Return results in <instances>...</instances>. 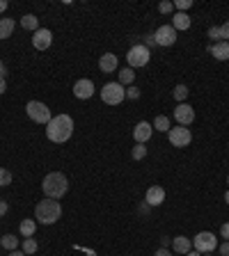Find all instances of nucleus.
Instances as JSON below:
<instances>
[{
	"instance_id": "9d476101",
	"label": "nucleus",
	"mask_w": 229,
	"mask_h": 256,
	"mask_svg": "<svg viewBox=\"0 0 229 256\" xmlns=\"http://www.w3.org/2000/svg\"><path fill=\"white\" fill-rule=\"evenodd\" d=\"M174 119H177L179 126H190L195 121V110H193V105L179 103L177 108H174Z\"/></svg>"
},
{
	"instance_id": "f03ea898",
	"label": "nucleus",
	"mask_w": 229,
	"mask_h": 256,
	"mask_svg": "<svg viewBox=\"0 0 229 256\" xmlns=\"http://www.w3.org/2000/svg\"><path fill=\"white\" fill-rule=\"evenodd\" d=\"M41 190H44L46 199H62L69 190V181L62 171H51L41 181Z\"/></svg>"
},
{
	"instance_id": "7ed1b4c3",
	"label": "nucleus",
	"mask_w": 229,
	"mask_h": 256,
	"mask_svg": "<svg viewBox=\"0 0 229 256\" xmlns=\"http://www.w3.org/2000/svg\"><path fill=\"white\" fill-rule=\"evenodd\" d=\"M62 217V206L58 199H41L39 204L34 206V220L41 224H55Z\"/></svg>"
},
{
	"instance_id": "e433bc0d",
	"label": "nucleus",
	"mask_w": 229,
	"mask_h": 256,
	"mask_svg": "<svg viewBox=\"0 0 229 256\" xmlns=\"http://www.w3.org/2000/svg\"><path fill=\"white\" fill-rule=\"evenodd\" d=\"M7 210H9L7 201H0V217H5V215H7Z\"/></svg>"
},
{
	"instance_id": "f3484780",
	"label": "nucleus",
	"mask_w": 229,
	"mask_h": 256,
	"mask_svg": "<svg viewBox=\"0 0 229 256\" xmlns=\"http://www.w3.org/2000/svg\"><path fill=\"white\" fill-rule=\"evenodd\" d=\"M172 250L177 252V254H188L190 250H193V240L186 236H177V238H172Z\"/></svg>"
},
{
	"instance_id": "393cba45",
	"label": "nucleus",
	"mask_w": 229,
	"mask_h": 256,
	"mask_svg": "<svg viewBox=\"0 0 229 256\" xmlns=\"http://www.w3.org/2000/svg\"><path fill=\"white\" fill-rule=\"evenodd\" d=\"M37 247H39V245H37V240H34V238H23V254H34V252H37Z\"/></svg>"
},
{
	"instance_id": "72a5a7b5",
	"label": "nucleus",
	"mask_w": 229,
	"mask_h": 256,
	"mask_svg": "<svg viewBox=\"0 0 229 256\" xmlns=\"http://www.w3.org/2000/svg\"><path fill=\"white\" fill-rule=\"evenodd\" d=\"M220 34H223V41H229V21H225L220 26Z\"/></svg>"
},
{
	"instance_id": "473e14b6",
	"label": "nucleus",
	"mask_w": 229,
	"mask_h": 256,
	"mask_svg": "<svg viewBox=\"0 0 229 256\" xmlns=\"http://www.w3.org/2000/svg\"><path fill=\"white\" fill-rule=\"evenodd\" d=\"M142 46L151 51V48L156 46V37H154V34H144V37H142Z\"/></svg>"
},
{
	"instance_id": "2eb2a0df",
	"label": "nucleus",
	"mask_w": 229,
	"mask_h": 256,
	"mask_svg": "<svg viewBox=\"0 0 229 256\" xmlns=\"http://www.w3.org/2000/svg\"><path fill=\"white\" fill-rule=\"evenodd\" d=\"M119 59L115 53H103L101 57H98V69L103 73H115V69H117Z\"/></svg>"
},
{
	"instance_id": "c756f323",
	"label": "nucleus",
	"mask_w": 229,
	"mask_h": 256,
	"mask_svg": "<svg viewBox=\"0 0 229 256\" xmlns=\"http://www.w3.org/2000/svg\"><path fill=\"white\" fill-rule=\"evenodd\" d=\"M158 12H161V14H174V2H170V0H163V2L158 5Z\"/></svg>"
},
{
	"instance_id": "20e7f679",
	"label": "nucleus",
	"mask_w": 229,
	"mask_h": 256,
	"mask_svg": "<svg viewBox=\"0 0 229 256\" xmlns=\"http://www.w3.org/2000/svg\"><path fill=\"white\" fill-rule=\"evenodd\" d=\"M126 99V87L119 85V83H108L101 89V101L108 105H119Z\"/></svg>"
},
{
	"instance_id": "dca6fc26",
	"label": "nucleus",
	"mask_w": 229,
	"mask_h": 256,
	"mask_svg": "<svg viewBox=\"0 0 229 256\" xmlns=\"http://www.w3.org/2000/svg\"><path fill=\"white\" fill-rule=\"evenodd\" d=\"M209 53L220 62H227L229 59V41H218V44H211Z\"/></svg>"
},
{
	"instance_id": "9b49d317",
	"label": "nucleus",
	"mask_w": 229,
	"mask_h": 256,
	"mask_svg": "<svg viewBox=\"0 0 229 256\" xmlns=\"http://www.w3.org/2000/svg\"><path fill=\"white\" fill-rule=\"evenodd\" d=\"M73 96H76V99H80V101L92 99V96H94V83H92V80H87V78L76 80V85H73Z\"/></svg>"
},
{
	"instance_id": "ea45409f",
	"label": "nucleus",
	"mask_w": 229,
	"mask_h": 256,
	"mask_svg": "<svg viewBox=\"0 0 229 256\" xmlns=\"http://www.w3.org/2000/svg\"><path fill=\"white\" fill-rule=\"evenodd\" d=\"M5 92H7V80L0 78V94H5Z\"/></svg>"
},
{
	"instance_id": "ddd939ff",
	"label": "nucleus",
	"mask_w": 229,
	"mask_h": 256,
	"mask_svg": "<svg viewBox=\"0 0 229 256\" xmlns=\"http://www.w3.org/2000/svg\"><path fill=\"white\" fill-rule=\"evenodd\" d=\"M165 201V188L161 185H151L147 195H144V204L147 206H161Z\"/></svg>"
},
{
	"instance_id": "f704fd0d",
	"label": "nucleus",
	"mask_w": 229,
	"mask_h": 256,
	"mask_svg": "<svg viewBox=\"0 0 229 256\" xmlns=\"http://www.w3.org/2000/svg\"><path fill=\"white\" fill-rule=\"evenodd\" d=\"M218 252H220V256H229V240H225L223 245H218Z\"/></svg>"
},
{
	"instance_id": "f257e3e1",
	"label": "nucleus",
	"mask_w": 229,
	"mask_h": 256,
	"mask_svg": "<svg viewBox=\"0 0 229 256\" xmlns=\"http://www.w3.org/2000/svg\"><path fill=\"white\" fill-rule=\"evenodd\" d=\"M73 135V119L69 114H58L46 124V138L55 144H65Z\"/></svg>"
},
{
	"instance_id": "1a4fd4ad",
	"label": "nucleus",
	"mask_w": 229,
	"mask_h": 256,
	"mask_svg": "<svg viewBox=\"0 0 229 256\" xmlns=\"http://www.w3.org/2000/svg\"><path fill=\"white\" fill-rule=\"evenodd\" d=\"M154 37H156V46L170 48L177 44V30L172 26H161L156 32H154Z\"/></svg>"
},
{
	"instance_id": "f8f14e48",
	"label": "nucleus",
	"mask_w": 229,
	"mask_h": 256,
	"mask_svg": "<svg viewBox=\"0 0 229 256\" xmlns=\"http://www.w3.org/2000/svg\"><path fill=\"white\" fill-rule=\"evenodd\" d=\"M51 41H53V32L46 30V28H39L37 32H33V46L37 51H46V48L51 46Z\"/></svg>"
},
{
	"instance_id": "6e6552de",
	"label": "nucleus",
	"mask_w": 229,
	"mask_h": 256,
	"mask_svg": "<svg viewBox=\"0 0 229 256\" xmlns=\"http://www.w3.org/2000/svg\"><path fill=\"white\" fill-rule=\"evenodd\" d=\"M167 138H170L172 146L183 149V146H188L190 142H193V133H190V128H186V126H174V128L167 131Z\"/></svg>"
},
{
	"instance_id": "37998d69",
	"label": "nucleus",
	"mask_w": 229,
	"mask_h": 256,
	"mask_svg": "<svg viewBox=\"0 0 229 256\" xmlns=\"http://www.w3.org/2000/svg\"><path fill=\"white\" fill-rule=\"evenodd\" d=\"M9 256H26L23 252H19V250H14V252H9Z\"/></svg>"
},
{
	"instance_id": "bb28decb",
	"label": "nucleus",
	"mask_w": 229,
	"mask_h": 256,
	"mask_svg": "<svg viewBox=\"0 0 229 256\" xmlns=\"http://www.w3.org/2000/svg\"><path fill=\"white\" fill-rule=\"evenodd\" d=\"M206 37H209L213 44H218V41H223V34H220V26H213L209 28V32H206Z\"/></svg>"
},
{
	"instance_id": "2f4dec72",
	"label": "nucleus",
	"mask_w": 229,
	"mask_h": 256,
	"mask_svg": "<svg viewBox=\"0 0 229 256\" xmlns=\"http://www.w3.org/2000/svg\"><path fill=\"white\" fill-rule=\"evenodd\" d=\"M126 99H131V101H137V99H140V89H137L135 85L126 87Z\"/></svg>"
},
{
	"instance_id": "79ce46f5",
	"label": "nucleus",
	"mask_w": 229,
	"mask_h": 256,
	"mask_svg": "<svg viewBox=\"0 0 229 256\" xmlns=\"http://www.w3.org/2000/svg\"><path fill=\"white\" fill-rule=\"evenodd\" d=\"M7 9V0H0V14Z\"/></svg>"
},
{
	"instance_id": "b1692460",
	"label": "nucleus",
	"mask_w": 229,
	"mask_h": 256,
	"mask_svg": "<svg viewBox=\"0 0 229 256\" xmlns=\"http://www.w3.org/2000/svg\"><path fill=\"white\" fill-rule=\"evenodd\" d=\"M0 245H2L7 252H14V250H19V238L12 236V233H7L5 238H0Z\"/></svg>"
},
{
	"instance_id": "423d86ee",
	"label": "nucleus",
	"mask_w": 229,
	"mask_h": 256,
	"mask_svg": "<svg viewBox=\"0 0 229 256\" xmlns=\"http://www.w3.org/2000/svg\"><path fill=\"white\" fill-rule=\"evenodd\" d=\"M126 59H129V66H131V69H140V66L149 64L151 51L149 48H144L142 44H133L131 51H129V55H126Z\"/></svg>"
},
{
	"instance_id": "58836bf2",
	"label": "nucleus",
	"mask_w": 229,
	"mask_h": 256,
	"mask_svg": "<svg viewBox=\"0 0 229 256\" xmlns=\"http://www.w3.org/2000/svg\"><path fill=\"white\" fill-rule=\"evenodd\" d=\"M170 243H172V240H170V238H167V236H165V238H161V245H163V250H167V247H170Z\"/></svg>"
},
{
	"instance_id": "cd10ccee",
	"label": "nucleus",
	"mask_w": 229,
	"mask_h": 256,
	"mask_svg": "<svg viewBox=\"0 0 229 256\" xmlns=\"http://www.w3.org/2000/svg\"><path fill=\"white\" fill-rule=\"evenodd\" d=\"M12 183V171L5 170V167H0V188H5V185Z\"/></svg>"
},
{
	"instance_id": "4be33fe9",
	"label": "nucleus",
	"mask_w": 229,
	"mask_h": 256,
	"mask_svg": "<svg viewBox=\"0 0 229 256\" xmlns=\"http://www.w3.org/2000/svg\"><path fill=\"white\" fill-rule=\"evenodd\" d=\"M172 126H170V119L165 117V114H158L156 119H154V131H158V133H167Z\"/></svg>"
},
{
	"instance_id": "4c0bfd02",
	"label": "nucleus",
	"mask_w": 229,
	"mask_h": 256,
	"mask_svg": "<svg viewBox=\"0 0 229 256\" xmlns=\"http://www.w3.org/2000/svg\"><path fill=\"white\" fill-rule=\"evenodd\" d=\"M0 78H7V66L2 59H0Z\"/></svg>"
},
{
	"instance_id": "a18cd8bd",
	"label": "nucleus",
	"mask_w": 229,
	"mask_h": 256,
	"mask_svg": "<svg viewBox=\"0 0 229 256\" xmlns=\"http://www.w3.org/2000/svg\"><path fill=\"white\" fill-rule=\"evenodd\" d=\"M225 201H227V204H229V190L225 192Z\"/></svg>"
},
{
	"instance_id": "a19ab883",
	"label": "nucleus",
	"mask_w": 229,
	"mask_h": 256,
	"mask_svg": "<svg viewBox=\"0 0 229 256\" xmlns=\"http://www.w3.org/2000/svg\"><path fill=\"white\" fill-rule=\"evenodd\" d=\"M154 256H170V250H163V247H161V250H158Z\"/></svg>"
},
{
	"instance_id": "49530a36",
	"label": "nucleus",
	"mask_w": 229,
	"mask_h": 256,
	"mask_svg": "<svg viewBox=\"0 0 229 256\" xmlns=\"http://www.w3.org/2000/svg\"><path fill=\"white\" fill-rule=\"evenodd\" d=\"M227 183H229V176H227Z\"/></svg>"
},
{
	"instance_id": "c03bdc74",
	"label": "nucleus",
	"mask_w": 229,
	"mask_h": 256,
	"mask_svg": "<svg viewBox=\"0 0 229 256\" xmlns=\"http://www.w3.org/2000/svg\"><path fill=\"white\" fill-rule=\"evenodd\" d=\"M186 256H202V254H199V252H195V250H190L188 254H186Z\"/></svg>"
},
{
	"instance_id": "5701e85b",
	"label": "nucleus",
	"mask_w": 229,
	"mask_h": 256,
	"mask_svg": "<svg viewBox=\"0 0 229 256\" xmlns=\"http://www.w3.org/2000/svg\"><path fill=\"white\" fill-rule=\"evenodd\" d=\"M133 80H135V73H133L131 66H126V69H122L119 71V85H133Z\"/></svg>"
},
{
	"instance_id": "4468645a",
	"label": "nucleus",
	"mask_w": 229,
	"mask_h": 256,
	"mask_svg": "<svg viewBox=\"0 0 229 256\" xmlns=\"http://www.w3.org/2000/svg\"><path fill=\"white\" fill-rule=\"evenodd\" d=\"M151 133H154V126H151L149 121H140V124L133 128V140H135V144H144V142L151 138Z\"/></svg>"
},
{
	"instance_id": "a878e982",
	"label": "nucleus",
	"mask_w": 229,
	"mask_h": 256,
	"mask_svg": "<svg viewBox=\"0 0 229 256\" xmlns=\"http://www.w3.org/2000/svg\"><path fill=\"white\" fill-rule=\"evenodd\" d=\"M172 94H174V99H177L179 103H183V101L188 99V87H186V85H177Z\"/></svg>"
},
{
	"instance_id": "a211bd4d",
	"label": "nucleus",
	"mask_w": 229,
	"mask_h": 256,
	"mask_svg": "<svg viewBox=\"0 0 229 256\" xmlns=\"http://www.w3.org/2000/svg\"><path fill=\"white\" fill-rule=\"evenodd\" d=\"M190 23H193V21H190L188 14H183V12L172 14V28H174L177 32H179V30H188Z\"/></svg>"
},
{
	"instance_id": "c85d7f7f",
	"label": "nucleus",
	"mask_w": 229,
	"mask_h": 256,
	"mask_svg": "<svg viewBox=\"0 0 229 256\" xmlns=\"http://www.w3.org/2000/svg\"><path fill=\"white\" fill-rule=\"evenodd\" d=\"M131 156H133V160H142V158L147 156V146H144V144H135V146H133V151H131Z\"/></svg>"
},
{
	"instance_id": "39448f33",
	"label": "nucleus",
	"mask_w": 229,
	"mask_h": 256,
	"mask_svg": "<svg viewBox=\"0 0 229 256\" xmlns=\"http://www.w3.org/2000/svg\"><path fill=\"white\" fill-rule=\"evenodd\" d=\"M26 112H28V117L33 119L34 124H48L53 119L51 110H48V105L41 103V101H30V103L26 105Z\"/></svg>"
},
{
	"instance_id": "aec40b11",
	"label": "nucleus",
	"mask_w": 229,
	"mask_h": 256,
	"mask_svg": "<svg viewBox=\"0 0 229 256\" xmlns=\"http://www.w3.org/2000/svg\"><path fill=\"white\" fill-rule=\"evenodd\" d=\"M14 28H16L14 19H0V39H7V37H12Z\"/></svg>"
},
{
	"instance_id": "de8ad7c7",
	"label": "nucleus",
	"mask_w": 229,
	"mask_h": 256,
	"mask_svg": "<svg viewBox=\"0 0 229 256\" xmlns=\"http://www.w3.org/2000/svg\"><path fill=\"white\" fill-rule=\"evenodd\" d=\"M202 256H204V254H202ZM206 256H211V254H206Z\"/></svg>"
},
{
	"instance_id": "6ab92c4d",
	"label": "nucleus",
	"mask_w": 229,
	"mask_h": 256,
	"mask_svg": "<svg viewBox=\"0 0 229 256\" xmlns=\"http://www.w3.org/2000/svg\"><path fill=\"white\" fill-rule=\"evenodd\" d=\"M21 28H23V30H30V32H37V30H39V19H37L34 14H26V16L21 19Z\"/></svg>"
},
{
	"instance_id": "0eeeda50",
	"label": "nucleus",
	"mask_w": 229,
	"mask_h": 256,
	"mask_svg": "<svg viewBox=\"0 0 229 256\" xmlns=\"http://www.w3.org/2000/svg\"><path fill=\"white\" fill-rule=\"evenodd\" d=\"M193 247L199 254H211L213 250H218V238L211 233V231H202L193 238Z\"/></svg>"
},
{
	"instance_id": "7c9ffc66",
	"label": "nucleus",
	"mask_w": 229,
	"mask_h": 256,
	"mask_svg": "<svg viewBox=\"0 0 229 256\" xmlns=\"http://www.w3.org/2000/svg\"><path fill=\"white\" fill-rule=\"evenodd\" d=\"M174 7H177L179 12L186 14V12L190 9V7H193V0H177V2H174Z\"/></svg>"
},
{
	"instance_id": "412c9836",
	"label": "nucleus",
	"mask_w": 229,
	"mask_h": 256,
	"mask_svg": "<svg viewBox=\"0 0 229 256\" xmlns=\"http://www.w3.org/2000/svg\"><path fill=\"white\" fill-rule=\"evenodd\" d=\"M37 231V220H23L21 222V236L23 238H33Z\"/></svg>"
},
{
	"instance_id": "c9c22d12",
	"label": "nucleus",
	"mask_w": 229,
	"mask_h": 256,
	"mask_svg": "<svg viewBox=\"0 0 229 256\" xmlns=\"http://www.w3.org/2000/svg\"><path fill=\"white\" fill-rule=\"evenodd\" d=\"M220 236H223L225 240H229V224H223V227H220Z\"/></svg>"
}]
</instances>
